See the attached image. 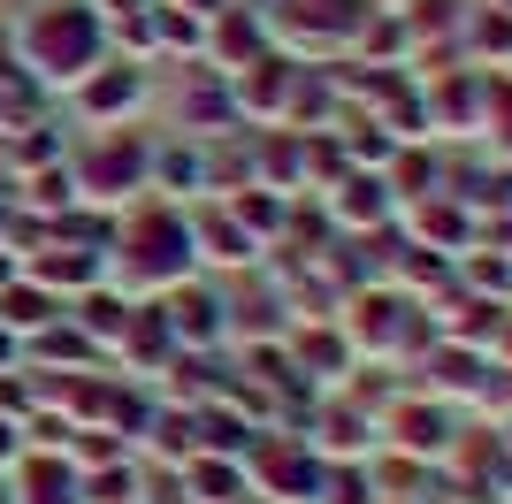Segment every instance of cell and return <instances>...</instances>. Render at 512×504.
<instances>
[{
	"mask_svg": "<svg viewBox=\"0 0 512 504\" xmlns=\"http://www.w3.org/2000/svg\"><path fill=\"white\" fill-rule=\"evenodd\" d=\"M192 268H199V252H192L184 207H176V199H130V214L115 222V237H107V283L123 298H161Z\"/></svg>",
	"mask_w": 512,
	"mask_h": 504,
	"instance_id": "obj_1",
	"label": "cell"
},
{
	"mask_svg": "<svg viewBox=\"0 0 512 504\" xmlns=\"http://www.w3.org/2000/svg\"><path fill=\"white\" fill-rule=\"evenodd\" d=\"M16 46H23V69L39 84H77L107 62V16L92 0H46V8L23 16Z\"/></svg>",
	"mask_w": 512,
	"mask_h": 504,
	"instance_id": "obj_2",
	"label": "cell"
},
{
	"mask_svg": "<svg viewBox=\"0 0 512 504\" xmlns=\"http://www.w3.org/2000/svg\"><path fill=\"white\" fill-rule=\"evenodd\" d=\"M69 184H77V199H100V207L146 199L153 191V138H138V130H100V138L77 153Z\"/></svg>",
	"mask_w": 512,
	"mask_h": 504,
	"instance_id": "obj_3",
	"label": "cell"
},
{
	"mask_svg": "<svg viewBox=\"0 0 512 504\" xmlns=\"http://www.w3.org/2000/svg\"><path fill=\"white\" fill-rule=\"evenodd\" d=\"M237 466H245V489L268 504H314V489H321V451L306 436H291V428H260L237 451Z\"/></svg>",
	"mask_w": 512,
	"mask_h": 504,
	"instance_id": "obj_4",
	"label": "cell"
},
{
	"mask_svg": "<svg viewBox=\"0 0 512 504\" xmlns=\"http://www.w3.org/2000/svg\"><path fill=\"white\" fill-rule=\"evenodd\" d=\"M153 314H161V329H169L176 352H214V344L230 336V306H222L199 275H184L176 291H161V306H153Z\"/></svg>",
	"mask_w": 512,
	"mask_h": 504,
	"instance_id": "obj_5",
	"label": "cell"
},
{
	"mask_svg": "<svg viewBox=\"0 0 512 504\" xmlns=\"http://www.w3.org/2000/svg\"><path fill=\"white\" fill-rule=\"evenodd\" d=\"M69 92H77V115H85V123L115 130V123H130V115L146 107L153 77H146V62H100L92 77H77V84H69Z\"/></svg>",
	"mask_w": 512,
	"mask_h": 504,
	"instance_id": "obj_6",
	"label": "cell"
},
{
	"mask_svg": "<svg viewBox=\"0 0 512 504\" xmlns=\"http://www.w3.org/2000/svg\"><path fill=\"white\" fill-rule=\"evenodd\" d=\"M421 329L428 321L413 314V298L406 291H360L352 298V321H344V336H352V352H360V344H375V352H398V344H421Z\"/></svg>",
	"mask_w": 512,
	"mask_h": 504,
	"instance_id": "obj_7",
	"label": "cell"
},
{
	"mask_svg": "<svg viewBox=\"0 0 512 504\" xmlns=\"http://www.w3.org/2000/svg\"><path fill=\"white\" fill-rule=\"evenodd\" d=\"M184 222H192V252H199V260H214V268H253V260H260V237L245 230L222 199H192Z\"/></svg>",
	"mask_w": 512,
	"mask_h": 504,
	"instance_id": "obj_8",
	"label": "cell"
},
{
	"mask_svg": "<svg viewBox=\"0 0 512 504\" xmlns=\"http://www.w3.org/2000/svg\"><path fill=\"white\" fill-rule=\"evenodd\" d=\"M46 237H54V230H46ZM23 275L46 283L54 298H62V291L85 298V291H100V283H107V245H69V237H54L46 252H31V268H23Z\"/></svg>",
	"mask_w": 512,
	"mask_h": 504,
	"instance_id": "obj_9",
	"label": "cell"
},
{
	"mask_svg": "<svg viewBox=\"0 0 512 504\" xmlns=\"http://www.w3.org/2000/svg\"><path fill=\"white\" fill-rule=\"evenodd\" d=\"M390 207H398V199H390V184L375 168H344L337 184H329V222H337V230H383Z\"/></svg>",
	"mask_w": 512,
	"mask_h": 504,
	"instance_id": "obj_10",
	"label": "cell"
},
{
	"mask_svg": "<svg viewBox=\"0 0 512 504\" xmlns=\"http://www.w3.org/2000/svg\"><path fill=\"white\" fill-rule=\"evenodd\" d=\"M375 428H383V436L398 443V451H413V459H436V451L451 443V420H444V405H428V398H398L383 420H375Z\"/></svg>",
	"mask_w": 512,
	"mask_h": 504,
	"instance_id": "obj_11",
	"label": "cell"
},
{
	"mask_svg": "<svg viewBox=\"0 0 512 504\" xmlns=\"http://www.w3.org/2000/svg\"><path fill=\"white\" fill-rule=\"evenodd\" d=\"M16 504H85V474L62 459V451H23L16 459Z\"/></svg>",
	"mask_w": 512,
	"mask_h": 504,
	"instance_id": "obj_12",
	"label": "cell"
},
{
	"mask_svg": "<svg viewBox=\"0 0 512 504\" xmlns=\"http://www.w3.org/2000/svg\"><path fill=\"white\" fill-rule=\"evenodd\" d=\"M207 46H214V62H222V77H237L245 62L268 54V23L253 8H222V16H207Z\"/></svg>",
	"mask_w": 512,
	"mask_h": 504,
	"instance_id": "obj_13",
	"label": "cell"
},
{
	"mask_svg": "<svg viewBox=\"0 0 512 504\" xmlns=\"http://www.w3.org/2000/svg\"><path fill=\"white\" fill-rule=\"evenodd\" d=\"M153 191L192 207L199 191H207V138H169V146H153Z\"/></svg>",
	"mask_w": 512,
	"mask_h": 504,
	"instance_id": "obj_14",
	"label": "cell"
},
{
	"mask_svg": "<svg viewBox=\"0 0 512 504\" xmlns=\"http://www.w3.org/2000/svg\"><path fill=\"white\" fill-rule=\"evenodd\" d=\"M69 306L54 291H46V283H31V275H16V283H0V329L16 336H39V329H54V321H62Z\"/></svg>",
	"mask_w": 512,
	"mask_h": 504,
	"instance_id": "obj_15",
	"label": "cell"
},
{
	"mask_svg": "<svg viewBox=\"0 0 512 504\" xmlns=\"http://www.w3.org/2000/svg\"><path fill=\"white\" fill-rule=\"evenodd\" d=\"M184 489H199L192 504H245V466L222 451H192L184 459Z\"/></svg>",
	"mask_w": 512,
	"mask_h": 504,
	"instance_id": "obj_16",
	"label": "cell"
},
{
	"mask_svg": "<svg viewBox=\"0 0 512 504\" xmlns=\"http://www.w3.org/2000/svg\"><path fill=\"white\" fill-rule=\"evenodd\" d=\"M130 306H138V298H123L115 283H100V291H85V298H77V314H69V321H77V329H85L92 344L107 352V344H123V329H130Z\"/></svg>",
	"mask_w": 512,
	"mask_h": 504,
	"instance_id": "obj_17",
	"label": "cell"
},
{
	"mask_svg": "<svg viewBox=\"0 0 512 504\" xmlns=\"http://www.w3.org/2000/svg\"><path fill=\"white\" fill-rule=\"evenodd\" d=\"M314 504H383V497H375V474H367L360 459H329V466H321Z\"/></svg>",
	"mask_w": 512,
	"mask_h": 504,
	"instance_id": "obj_18",
	"label": "cell"
},
{
	"mask_svg": "<svg viewBox=\"0 0 512 504\" xmlns=\"http://www.w3.org/2000/svg\"><path fill=\"white\" fill-rule=\"evenodd\" d=\"M360 436H375V420H360L352 405H329V436H306L329 459H360Z\"/></svg>",
	"mask_w": 512,
	"mask_h": 504,
	"instance_id": "obj_19",
	"label": "cell"
},
{
	"mask_svg": "<svg viewBox=\"0 0 512 504\" xmlns=\"http://www.w3.org/2000/svg\"><path fill=\"white\" fill-rule=\"evenodd\" d=\"M69 199H77V184H69V168H46V176H31V207H69Z\"/></svg>",
	"mask_w": 512,
	"mask_h": 504,
	"instance_id": "obj_20",
	"label": "cell"
},
{
	"mask_svg": "<svg viewBox=\"0 0 512 504\" xmlns=\"http://www.w3.org/2000/svg\"><path fill=\"white\" fill-rule=\"evenodd\" d=\"M16 459H23V420L0 413V466H16Z\"/></svg>",
	"mask_w": 512,
	"mask_h": 504,
	"instance_id": "obj_21",
	"label": "cell"
},
{
	"mask_svg": "<svg viewBox=\"0 0 512 504\" xmlns=\"http://www.w3.org/2000/svg\"><path fill=\"white\" fill-rule=\"evenodd\" d=\"M8 367H23V344H16L8 329H0V375H8Z\"/></svg>",
	"mask_w": 512,
	"mask_h": 504,
	"instance_id": "obj_22",
	"label": "cell"
},
{
	"mask_svg": "<svg viewBox=\"0 0 512 504\" xmlns=\"http://www.w3.org/2000/svg\"><path fill=\"white\" fill-rule=\"evenodd\" d=\"M16 275H23V268H16V252L0 245V283H16Z\"/></svg>",
	"mask_w": 512,
	"mask_h": 504,
	"instance_id": "obj_23",
	"label": "cell"
},
{
	"mask_svg": "<svg viewBox=\"0 0 512 504\" xmlns=\"http://www.w3.org/2000/svg\"><path fill=\"white\" fill-rule=\"evenodd\" d=\"M0 245H8V199H0Z\"/></svg>",
	"mask_w": 512,
	"mask_h": 504,
	"instance_id": "obj_24",
	"label": "cell"
},
{
	"mask_svg": "<svg viewBox=\"0 0 512 504\" xmlns=\"http://www.w3.org/2000/svg\"><path fill=\"white\" fill-rule=\"evenodd\" d=\"M0 504H16V497H0Z\"/></svg>",
	"mask_w": 512,
	"mask_h": 504,
	"instance_id": "obj_25",
	"label": "cell"
},
{
	"mask_svg": "<svg viewBox=\"0 0 512 504\" xmlns=\"http://www.w3.org/2000/svg\"><path fill=\"white\" fill-rule=\"evenodd\" d=\"M505 69H512V62H505Z\"/></svg>",
	"mask_w": 512,
	"mask_h": 504,
	"instance_id": "obj_26",
	"label": "cell"
}]
</instances>
